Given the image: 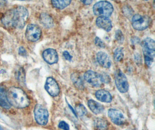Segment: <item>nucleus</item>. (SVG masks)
Here are the masks:
<instances>
[{
  "instance_id": "ddd939ff",
  "label": "nucleus",
  "mask_w": 155,
  "mask_h": 130,
  "mask_svg": "<svg viewBox=\"0 0 155 130\" xmlns=\"http://www.w3.org/2000/svg\"><path fill=\"white\" fill-rule=\"evenodd\" d=\"M97 25L99 27L101 28L107 32L110 31L112 28V21L106 17H98L96 21Z\"/></svg>"
},
{
  "instance_id": "b1692460",
  "label": "nucleus",
  "mask_w": 155,
  "mask_h": 130,
  "mask_svg": "<svg viewBox=\"0 0 155 130\" xmlns=\"http://www.w3.org/2000/svg\"><path fill=\"white\" fill-rule=\"evenodd\" d=\"M115 38L117 40V41L119 42L120 43H123L124 40V35L123 34L121 31L120 30H118L115 33Z\"/></svg>"
},
{
  "instance_id": "f257e3e1",
  "label": "nucleus",
  "mask_w": 155,
  "mask_h": 130,
  "mask_svg": "<svg viewBox=\"0 0 155 130\" xmlns=\"http://www.w3.org/2000/svg\"><path fill=\"white\" fill-rule=\"evenodd\" d=\"M28 12L23 7H18L8 11L2 18V24L7 28L21 29L25 27L28 20Z\"/></svg>"
},
{
  "instance_id": "1a4fd4ad",
  "label": "nucleus",
  "mask_w": 155,
  "mask_h": 130,
  "mask_svg": "<svg viewBox=\"0 0 155 130\" xmlns=\"http://www.w3.org/2000/svg\"><path fill=\"white\" fill-rule=\"evenodd\" d=\"M45 89L48 93L49 95L52 97H57L59 95L60 92V89L56 81L52 78H47L45 84Z\"/></svg>"
},
{
  "instance_id": "f03ea898",
  "label": "nucleus",
  "mask_w": 155,
  "mask_h": 130,
  "mask_svg": "<svg viewBox=\"0 0 155 130\" xmlns=\"http://www.w3.org/2000/svg\"><path fill=\"white\" fill-rule=\"evenodd\" d=\"M7 96L9 104L16 108H25L30 104L28 96L21 88L11 87L8 90Z\"/></svg>"
},
{
  "instance_id": "39448f33",
  "label": "nucleus",
  "mask_w": 155,
  "mask_h": 130,
  "mask_svg": "<svg viewBox=\"0 0 155 130\" xmlns=\"http://www.w3.org/2000/svg\"><path fill=\"white\" fill-rule=\"evenodd\" d=\"M131 21L134 29L142 31L147 29L150 26L151 19L148 16L137 14L133 17Z\"/></svg>"
},
{
  "instance_id": "4468645a",
  "label": "nucleus",
  "mask_w": 155,
  "mask_h": 130,
  "mask_svg": "<svg viewBox=\"0 0 155 130\" xmlns=\"http://www.w3.org/2000/svg\"><path fill=\"white\" fill-rule=\"evenodd\" d=\"M96 98L101 102L109 103L112 101V97L109 92L105 90H99L95 93Z\"/></svg>"
},
{
  "instance_id": "6ab92c4d",
  "label": "nucleus",
  "mask_w": 155,
  "mask_h": 130,
  "mask_svg": "<svg viewBox=\"0 0 155 130\" xmlns=\"http://www.w3.org/2000/svg\"><path fill=\"white\" fill-rule=\"evenodd\" d=\"M94 127L97 130H107L108 128V123L104 119L97 118L94 120Z\"/></svg>"
},
{
  "instance_id": "c85d7f7f",
  "label": "nucleus",
  "mask_w": 155,
  "mask_h": 130,
  "mask_svg": "<svg viewBox=\"0 0 155 130\" xmlns=\"http://www.w3.org/2000/svg\"><path fill=\"white\" fill-rule=\"evenodd\" d=\"M82 2L85 5H90L92 2V1H82Z\"/></svg>"
},
{
  "instance_id": "a211bd4d",
  "label": "nucleus",
  "mask_w": 155,
  "mask_h": 130,
  "mask_svg": "<svg viewBox=\"0 0 155 130\" xmlns=\"http://www.w3.org/2000/svg\"><path fill=\"white\" fill-rule=\"evenodd\" d=\"M71 79L76 87L80 90L84 88V85L81 76L77 73H74L71 76Z\"/></svg>"
},
{
  "instance_id": "393cba45",
  "label": "nucleus",
  "mask_w": 155,
  "mask_h": 130,
  "mask_svg": "<svg viewBox=\"0 0 155 130\" xmlns=\"http://www.w3.org/2000/svg\"><path fill=\"white\" fill-rule=\"evenodd\" d=\"M58 127L62 130H69V126L64 121L61 122L58 124Z\"/></svg>"
},
{
  "instance_id": "0eeeda50",
  "label": "nucleus",
  "mask_w": 155,
  "mask_h": 130,
  "mask_svg": "<svg viewBox=\"0 0 155 130\" xmlns=\"http://www.w3.org/2000/svg\"><path fill=\"white\" fill-rule=\"evenodd\" d=\"M115 83L117 88L121 93H124L128 90L129 85L127 78L120 69L116 70L115 72Z\"/></svg>"
},
{
  "instance_id": "9b49d317",
  "label": "nucleus",
  "mask_w": 155,
  "mask_h": 130,
  "mask_svg": "<svg viewBox=\"0 0 155 130\" xmlns=\"http://www.w3.org/2000/svg\"><path fill=\"white\" fill-rule=\"evenodd\" d=\"M42 57L44 60L49 64L57 63L58 61V55L57 51L53 49H48L44 51Z\"/></svg>"
},
{
  "instance_id": "aec40b11",
  "label": "nucleus",
  "mask_w": 155,
  "mask_h": 130,
  "mask_svg": "<svg viewBox=\"0 0 155 130\" xmlns=\"http://www.w3.org/2000/svg\"><path fill=\"white\" fill-rule=\"evenodd\" d=\"M71 3V0H64V1H52V4L54 7L59 9H62L68 7Z\"/></svg>"
},
{
  "instance_id": "423d86ee",
  "label": "nucleus",
  "mask_w": 155,
  "mask_h": 130,
  "mask_svg": "<svg viewBox=\"0 0 155 130\" xmlns=\"http://www.w3.org/2000/svg\"><path fill=\"white\" fill-rule=\"evenodd\" d=\"M34 114L35 121L37 123L41 125H46L48 122L49 113L47 109L40 104L35 105Z\"/></svg>"
},
{
  "instance_id": "5701e85b",
  "label": "nucleus",
  "mask_w": 155,
  "mask_h": 130,
  "mask_svg": "<svg viewBox=\"0 0 155 130\" xmlns=\"http://www.w3.org/2000/svg\"><path fill=\"white\" fill-rule=\"evenodd\" d=\"M76 110L78 113V116H83L87 115V111L86 108L81 104H78L76 106Z\"/></svg>"
},
{
  "instance_id": "c756f323",
  "label": "nucleus",
  "mask_w": 155,
  "mask_h": 130,
  "mask_svg": "<svg viewBox=\"0 0 155 130\" xmlns=\"http://www.w3.org/2000/svg\"><path fill=\"white\" fill-rule=\"evenodd\" d=\"M0 130H3V129L2 128V127L0 126Z\"/></svg>"
},
{
  "instance_id": "7c9ffc66",
  "label": "nucleus",
  "mask_w": 155,
  "mask_h": 130,
  "mask_svg": "<svg viewBox=\"0 0 155 130\" xmlns=\"http://www.w3.org/2000/svg\"></svg>"
},
{
  "instance_id": "dca6fc26",
  "label": "nucleus",
  "mask_w": 155,
  "mask_h": 130,
  "mask_svg": "<svg viewBox=\"0 0 155 130\" xmlns=\"http://www.w3.org/2000/svg\"><path fill=\"white\" fill-rule=\"evenodd\" d=\"M88 105L90 110L95 114H99L102 113L104 110V106L101 103L92 100L88 101Z\"/></svg>"
},
{
  "instance_id": "9d476101",
  "label": "nucleus",
  "mask_w": 155,
  "mask_h": 130,
  "mask_svg": "<svg viewBox=\"0 0 155 130\" xmlns=\"http://www.w3.org/2000/svg\"><path fill=\"white\" fill-rule=\"evenodd\" d=\"M108 116L114 123L118 125H122L125 122V118L123 113L116 109H110L108 111Z\"/></svg>"
},
{
  "instance_id": "bb28decb",
  "label": "nucleus",
  "mask_w": 155,
  "mask_h": 130,
  "mask_svg": "<svg viewBox=\"0 0 155 130\" xmlns=\"http://www.w3.org/2000/svg\"><path fill=\"white\" fill-rule=\"evenodd\" d=\"M63 55H64V59L66 60H68V61H70L71 62L72 59V56L67 51H64L63 53Z\"/></svg>"
},
{
  "instance_id": "4be33fe9",
  "label": "nucleus",
  "mask_w": 155,
  "mask_h": 130,
  "mask_svg": "<svg viewBox=\"0 0 155 130\" xmlns=\"http://www.w3.org/2000/svg\"><path fill=\"white\" fill-rule=\"evenodd\" d=\"M124 56L123 50L121 48H117L114 52V59L116 62L121 61Z\"/></svg>"
},
{
  "instance_id": "6e6552de",
  "label": "nucleus",
  "mask_w": 155,
  "mask_h": 130,
  "mask_svg": "<svg viewBox=\"0 0 155 130\" xmlns=\"http://www.w3.org/2000/svg\"><path fill=\"white\" fill-rule=\"evenodd\" d=\"M25 35L27 40L29 41H37L41 37V30L37 25L30 24L27 27Z\"/></svg>"
},
{
  "instance_id": "412c9836",
  "label": "nucleus",
  "mask_w": 155,
  "mask_h": 130,
  "mask_svg": "<svg viewBox=\"0 0 155 130\" xmlns=\"http://www.w3.org/2000/svg\"><path fill=\"white\" fill-rule=\"evenodd\" d=\"M15 76L16 77L17 80L19 81V82L21 84H25V73L24 71V69L21 67L18 68L16 69Z\"/></svg>"
},
{
  "instance_id": "a878e982",
  "label": "nucleus",
  "mask_w": 155,
  "mask_h": 130,
  "mask_svg": "<svg viewBox=\"0 0 155 130\" xmlns=\"http://www.w3.org/2000/svg\"><path fill=\"white\" fill-rule=\"evenodd\" d=\"M95 43L97 46H98L99 48H105V45L104 43V42L102 41L98 37H96L95 40Z\"/></svg>"
},
{
  "instance_id": "cd10ccee",
  "label": "nucleus",
  "mask_w": 155,
  "mask_h": 130,
  "mask_svg": "<svg viewBox=\"0 0 155 130\" xmlns=\"http://www.w3.org/2000/svg\"><path fill=\"white\" fill-rule=\"evenodd\" d=\"M19 54L22 55V56H25L27 55V52H26V50H25V49L23 48V47H20L19 49Z\"/></svg>"
},
{
  "instance_id": "f8f14e48",
  "label": "nucleus",
  "mask_w": 155,
  "mask_h": 130,
  "mask_svg": "<svg viewBox=\"0 0 155 130\" xmlns=\"http://www.w3.org/2000/svg\"><path fill=\"white\" fill-rule=\"evenodd\" d=\"M97 59L99 64L103 67L109 68L111 66V61L109 55L103 52H99L97 55Z\"/></svg>"
},
{
  "instance_id": "20e7f679",
  "label": "nucleus",
  "mask_w": 155,
  "mask_h": 130,
  "mask_svg": "<svg viewBox=\"0 0 155 130\" xmlns=\"http://www.w3.org/2000/svg\"><path fill=\"white\" fill-rule=\"evenodd\" d=\"M113 10L112 5L107 1H100L93 7L94 14L99 17H107L113 13Z\"/></svg>"
},
{
  "instance_id": "2eb2a0df",
  "label": "nucleus",
  "mask_w": 155,
  "mask_h": 130,
  "mask_svg": "<svg viewBox=\"0 0 155 130\" xmlns=\"http://www.w3.org/2000/svg\"><path fill=\"white\" fill-rule=\"evenodd\" d=\"M0 105L7 109L11 108V105L8 101L5 90L1 86H0Z\"/></svg>"
},
{
  "instance_id": "7ed1b4c3",
  "label": "nucleus",
  "mask_w": 155,
  "mask_h": 130,
  "mask_svg": "<svg viewBox=\"0 0 155 130\" xmlns=\"http://www.w3.org/2000/svg\"><path fill=\"white\" fill-rule=\"evenodd\" d=\"M84 77L87 82L97 87H101L104 83L108 82V79L109 78L106 75L99 74L92 70L87 71L84 74Z\"/></svg>"
},
{
  "instance_id": "f3484780",
  "label": "nucleus",
  "mask_w": 155,
  "mask_h": 130,
  "mask_svg": "<svg viewBox=\"0 0 155 130\" xmlns=\"http://www.w3.org/2000/svg\"><path fill=\"white\" fill-rule=\"evenodd\" d=\"M40 20L42 25L45 27H52L54 25L53 19L48 14L45 13L41 14L40 15Z\"/></svg>"
}]
</instances>
